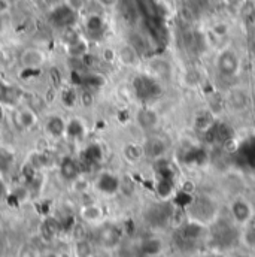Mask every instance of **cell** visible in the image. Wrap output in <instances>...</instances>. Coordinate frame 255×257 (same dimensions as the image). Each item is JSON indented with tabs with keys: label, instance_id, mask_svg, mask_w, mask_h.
Instances as JSON below:
<instances>
[{
	"label": "cell",
	"instance_id": "60d3db41",
	"mask_svg": "<svg viewBox=\"0 0 255 257\" xmlns=\"http://www.w3.org/2000/svg\"><path fill=\"white\" fill-rule=\"evenodd\" d=\"M210 0H197V3L200 5V6H204V5H207Z\"/></svg>",
	"mask_w": 255,
	"mask_h": 257
},
{
	"label": "cell",
	"instance_id": "f6af8a7d",
	"mask_svg": "<svg viewBox=\"0 0 255 257\" xmlns=\"http://www.w3.org/2000/svg\"><path fill=\"white\" fill-rule=\"evenodd\" d=\"M0 141H2V133H0Z\"/></svg>",
	"mask_w": 255,
	"mask_h": 257
},
{
	"label": "cell",
	"instance_id": "52a82bcc",
	"mask_svg": "<svg viewBox=\"0 0 255 257\" xmlns=\"http://www.w3.org/2000/svg\"><path fill=\"white\" fill-rule=\"evenodd\" d=\"M121 229L112 223H105L97 230V241L103 248L112 250L117 248L121 242Z\"/></svg>",
	"mask_w": 255,
	"mask_h": 257
},
{
	"label": "cell",
	"instance_id": "d6986e66",
	"mask_svg": "<svg viewBox=\"0 0 255 257\" xmlns=\"http://www.w3.org/2000/svg\"><path fill=\"white\" fill-rule=\"evenodd\" d=\"M82 154V160L79 162L81 166H93L96 163H99L103 157V151L100 148V145L97 144H90L88 147H85V150L81 153Z\"/></svg>",
	"mask_w": 255,
	"mask_h": 257
},
{
	"label": "cell",
	"instance_id": "e0dca14e",
	"mask_svg": "<svg viewBox=\"0 0 255 257\" xmlns=\"http://www.w3.org/2000/svg\"><path fill=\"white\" fill-rule=\"evenodd\" d=\"M140 253L146 257H157L163 253V241L160 238L151 236L140 242Z\"/></svg>",
	"mask_w": 255,
	"mask_h": 257
},
{
	"label": "cell",
	"instance_id": "cb8c5ba5",
	"mask_svg": "<svg viewBox=\"0 0 255 257\" xmlns=\"http://www.w3.org/2000/svg\"><path fill=\"white\" fill-rule=\"evenodd\" d=\"M213 124H215L213 123V115H212L210 111H201L194 118V126H195V128L198 132H201V133L209 132V128L212 127Z\"/></svg>",
	"mask_w": 255,
	"mask_h": 257
},
{
	"label": "cell",
	"instance_id": "83f0119b",
	"mask_svg": "<svg viewBox=\"0 0 255 257\" xmlns=\"http://www.w3.org/2000/svg\"><path fill=\"white\" fill-rule=\"evenodd\" d=\"M128 44L139 53V56H142L148 50V41L140 33H131L130 39H128Z\"/></svg>",
	"mask_w": 255,
	"mask_h": 257
},
{
	"label": "cell",
	"instance_id": "4dcf8cb0",
	"mask_svg": "<svg viewBox=\"0 0 255 257\" xmlns=\"http://www.w3.org/2000/svg\"><path fill=\"white\" fill-rule=\"evenodd\" d=\"M15 97H17L15 88L5 84L3 81H0V103H3V105L12 103L15 100Z\"/></svg>",
	"mask_w": 255,
	"mask_h": 257
},
{
	"label": "cell",
	"instance_id": "ab89813d",
	"mask_svg": "<svg viewBox=\"0 0 255 257\" xmlns=\"http://www.w3.org/2000/svg\"><path fill=\"white\" fill-rule=\"evenodd\" d=\"M9 8H11V3L8 0H0V17L3 14H6L9 11Z\"/></svg>",
	"mask_w": 255,
	"mask_h": 257
},
{
	"label": "cell",
	"instance_id": "ee69618b",
	"mask_svg": "<svg viewBox=\"0 0 255 257\" xmlns=\"http://www.w3.org/2000/svg\"><path fill=\"white\" fill-rule=\"evenodd\" d=\"M0 30H2V21H0Z\"/></svg>",
	"mask_w": 255,
	"mask_h": 257
},
{
	"label": "cell",
	"instance_id": "5b68a950",
	"mask_svg": "<svg viewBox=\"0 0 255 257\" xmlns=\"http://www.w3.org/2000/svg\"><path fill=\"white\" fill-rule=\"evenodd\" d=\"M78 20V12H75L66 2L56 6L51 12H50V21L53 26H56L57 29H67V27H73L75 23Z\"/></svg>",
	"mask_w": 255,
	"mask_h": 257
},
{
	"label": "cell",
	"instance_id": "f35d334b",
	"mask_svg": "<svg viewBox=\"0 0 255 257\" xmlns=\"http://www.w3.org/2000/svg\"><path fill=\"white\" fill-rule=\"evenodd\" d=\"M97 3L102 8H114L118 3V0H97Z\"/></svg>",
	"mask_w": 255,
	"mask_h": 257
},
{
	"label": "cell",
	"instance_id": "277c9868",
	"mask_svg": "<svg viewBox=\"0 0 255 257\" xmlns=\"http://www.w3.org/2000/svg\"><path fill=\"white\" fill-rule=\"evenodd\" d=\"M142 148H143V156L146 159L157 162L166 156L169 150V142L160 135H149L142 144Z\"/></svg>",
	"mask_w": 255,
	"mask_h": 257
},
{
	"label": "cell",
	"instance_id": "9a60e30c",
	"mask_svg": "<svg viewBox=\"0 0 255 257\" xmlns=\"http://www.w3.org/2000/svg\"><path fill=\"white\" fill-rule=\"evenodd\" d=\"M139 53L130 45V44H123L118 50H117V59L120 60V63L127 66V67H134L139 63Z\"/></svg>",
	"mask_w": 255,
	"mask_h": 257
},
{
	"label": "cell",
	"instance_id": "7402d4cb",
	"mask_svg": "<svg viewBox=\"0 0 255 257\" xmlns=\"http://www.w3.org/2000/svg\"><path fill=\"white\" fill-rule=\"evenodd\" d=\"M66 136L72 141L82 139L85 136V126L79 118H72L66 124Z\"/></svg>",
	"mask_w": 255,
	"mask_h": 257
},
{
	"label": "cell",
	"instance_id": "8fae6325",
	"mask_svg": "<svg viewBox=\"0 0 255 257\" xmlns=\"http://www.w3.org/2000/svg\"><path fill=\"white\" fill-rule=\"evenodd\" d=\"M12 120H14V124L15 127L23 130V132H29L36 126L38 123V114L35 109H32L30 106L27 108H21V109H17L14 114H12Z\"/></svg>",
	"mask_w": 255,
	"mask_h": 257
},
{
	"label": "cell",
	"instance_id": "8d00e7d4",
	"mask_svg": "<svg viewBox=\"0 0 255 257\" xmlns=\"http://www.w3.org/2000/svg\"><path fill=\"white\" fill-rule=\"evenodd\" d=\"M81 102H82V105L84 106H91L93 105V102H94V97H93V94L91 93H88V91H85V93H82L81 94Z\"/></svg>",
	"mask_w": 255,
	"mask_h": 257
},
{
	"label": "cell",
	"instance_id": "f1b7e54d",
	"mask_svg": "<svg viewBox=\"0 0 255 257\" xmlns=\"http://www.w3.org/2000/svg\"><path fill=\"white\" fill-rule=\"evenodd\" d=\"M73 251H75V256L76 257L93 256V247H91V244H90L87 239H84V238H81V239H78V241L75 242Z\"/></svg>",
	"mask_w": 255,
	"mask_h": 257
},
{
	"label": "cell",
	"instance_id": "bcb514c9",
	"mask_svg": "<svg viewBox=\"0 0 255 257\" xmlns=\"http://www.w3.org/2000/svg\"><path fill=\"white\" fill-rule=\"evenodd\" d=\"M91 257H96V256H91Z\"/></svg>",
	"mask_w": 255,
	"mask_h": 257
},
{
	"label": "cell",
	"instance_id": "d4e9b609",
	"mask_svg": "<svg viewBox=\"0 0 255 257\" xmlns=\"http://www.w3.org/2000/svg\"><path fill=\"white\" fill-rule=\"evenodd\" d=\"M67 53H69V56L73 57V59L82 57L84 54L88 53V44H87V41H85L82 36H79L76 41L67 44Z\"/></svg>",
	"mask_w": 255,
	"mask_h": 257
},
{
	"label": "cell",
	"instance_id": "e575fe53",
	"mask_svg": "<svg viewBox=\"0 0 255 257\" xmlns=\"http://www.w3.org/2000/svg\"><path fill=\"white\" fill-rule=\"evenodd\" d=\"M79 36H81V35H79L73 27L63 29V39H64V42H66V45H67V44H70V42H73V41H76Z\"/></svg>",
	"mask_w": 255,
	"mask_h": 257
},
{
	"label": "cell",
	"instance_id": "9c48e42d",
	"mask_svg": "<svg viewBox=\"0 0 255 257\" xmlns=\"http://www.w3.org/2000/svg\"><path fill=\"white\" fill-rule=\"evenodd\" d=\"M94 187L100 194L114 196L121 190V178L112 172H102L97 175Z\"/></svg>",
	"mask_w": 255,
	"mask_h": 257
},
{
	"label": "cell",
	"instance_id": "d6a6232c",
	"mask_svg": "<svg viewBox=\"0 0 255 257\" xmlns=\"http://www.w3.org/2000/svg\"><path fill=\"white\" fill-rule=\"evenodd\" d=\"M48 76H50V81L53 84L54 88H60L62 87V73L57 67H51L48 70Z\"/></svg>",
	"mask_w": 255,
	"mask_h": 257
},
{
	"label": "cell",
	"instance_id": "ac0fdd59",
	"mask_svg": "<svg viewBox=\"0 0 255 257\" xmlns=\"http://www.w3.org/2000/svg\"><path fill=\"white\" fill-rule=\"evenodd\" d=\"M148 69L151 70V76L157 78V79H164V78H169L170 76V72H172V67L170 63L164 59H152L149 64H148Z\"/></svg>",
	"mask_w": 255,
	"mask_h": 257
},
{
	"label": "cell",
	"instance_id": "7a4b0ae2",
	"mask_svg": "<svg viewBox=\"0 0 255 257\" xmlns=\"http://www.w3.org/2000/svg\"><path fill=\"white\" fill-rule=\"evenodd\" d=\"M215 67H216L218 73L221 76H224L225 79L236 78L239 75V72H240V67H242V62H240V57H239L237 51L233 50V48L221 50L219 54L216 56Z\"/></svg>",
	"mask_w": 255,
	"mask_h": 257
},
{
	"label": "cell",
	"instance_id": "484cf974",
	"mask_svg": "<svg viewBox=\"0 0 255 257\" xmlns=\"http://www.w3.org/2000/svg\"><path fill=\"white\" fill-rule=\"evenodd\" d=\"M14 163H15L14 153L9 148L0 145V175L8 174L14 168Z\"/></svg>",
	"mask_w": 255,
	"mask_h": 257
},
{
	"label": "cell",
	"instance_id": "ffe728a7",
	"mask_svg": "<svg viewBox=\"0 0 255 257\" xmlns=\"http://www.w3.org/2000/svg\"><path fill=\"white\" fill-rule=\"evenodd\" d=\"M105 30V20L102 18L100 14H90L85 18V32L91 36L102 35Z\"/></svg>",
	"mask_w": 255,
	"mask_h": 257
},
{
	"label": "cell",
	"instance_id": "f546056e",
	"mask_svg": "<svg viewBox=\"0 0 255 257\" xmlns=\"http://www.w3.org/2000/svg\"><path fill=\"white\" fill-rule=\"evenodd\" d=\"M78 99H79V96L73 88H63L60 91V102L66 108H73L76 105Z\"/></svg>",
	"mask_w": 255,
	"mask_h": 257
},
{
	"label": "cell",
	"instance_id": "603a6c76",
	"mask_svg": "<svg viewBox=\"0 0 255 257\" xmlns=\"http://www.w3.org/2000/svg\"><path fill=\"white\" fill-rule=\"evenodd\" d=\"M123 156L124 159L130 162V163H137L143 156V148L140 144H136V142H128L124 145L123 148Z\"/></svg>",
	"mask_w": 255,
	"mask_h": 257
},
{
	"label": "cell",
	"instance_id": "3957f363",
	"mask_svg": "<svg viewBox=\"0 0 255 257\" xmlns=\"http://www.w3.org/2000/svg\"><path fill=\"white\" fill-rule=\"evenodd\" d=\"M133 90H134L136 96L143 102L154 100L161 94V85H160L158 79L151 76L149 73L137 75L133 79Z\"/></svg>",
	"mask_w": 255,
	"mask_h": 257
},
{
	"label": "cell",
	"instance_id": "1f68e13d",
	"mask_svg": "<svg viewBox=\"0 0 255 257\" xmlns=\"http://www.w3.org/2000/svg\"><path fill=\"white\" fill-rule=\"evenodd\" d=\"M242 241L246 247L255 250V226L246 224L243 226V232H242Z\"/></svg>",
	"mask_w": 255,
	"mask_h": 257
},
{
	"label": "cell",
	"instance_id": "44dd1931",
	"mask_svg": "<svg viewBox=\"0 0 255 257\" xmlns=\"http://www.w3.org/2000/svg\"><path fill=\"white\" fill-rule=\"evenodd\" d=\"M79 215L87 223H96V221H99L103 217V211L96 203H85V205L81 206Z\"/></svg>",
	"mask_w": 255,
	"mask_h": 257
},
{
	"label": "cell",
	"instance_id": "ba28073f",
	"mask_svg": "<svg viewBox=\"0 0 255 257\" xmlns=\"http://www.w3.org/2000/svg\"><path fill=\"white\" fill-rule=\"evenodd\" d=\"M225 105L233 111V112H242L248 109L249 106V94L243 87H231L225 93Z\"/></svg>",
	"mask_w": 255,
	"mask_h": 257
},
{
	"label": "cell",
	"instance_id": "836d02e7",
	"mask_svg": "<svg viewBox=\"0 0 255 257\" xmlns=\"http://www.w3.org/2000/svg\"><path fill=\"white\" fill-rule=\"evenodd\" d=\"M66 3L75 11V12H81L84 11L88 5H90V0H66Z\"/></svg>",
	"mask_w": 255,
	"mask_h": 257
},
{
	"label": "cell",
	"instance_id": "4316f807",
	"mask_svg": "<svg viewBox=\"0 0 255 257\" xmlns=\"http://www.w3.org/2000/svg\"><path fill=\"white\" fill-rule=\"evenodd\" d=\"M82 82H85L88 87L97 90V88L105 87L108 81H106V76L103 73H100V72H90V73L84 75V81Z\"/></svg>",
	"mask_w": 255,
	"mask_h": 257
},
{
	"label": "cell",
	"instance_id": "b9f144b4",
	"mask_svg": "<svg viewBox=\"0 0 255 257\" xmlns=\"http://www.w3.org/2000/svg\"><path fill=\"white\" fill-rule=\"evenodd\" d=\"M8 2H9V3H11V5H12V3H17V2H18V0H8Z\"/></svg>",
	"mask_w": 255,
	"mask_h": 257
},
{
	"label": "cell",
	"instance_id": "7c38bea8",
	"mask_svg": "<svg viewBox=\"0 0 255 257\" xmlns=\"http://www.w3.org/2000/svg\"><path fill=\"white\" fill-rule=\"evenodd\" d=\"M59 171H60V175H62L64 181L73 183L75 180H78L81 177L82 166H81L79 160H76V159H73L70 156H64L63 159L60 160Z\"/></svg>",
	"mask_w": 255,
	"mask_h": 257
},
{
	"label": "cell",
	"instance_id": "8992f818",
	"mask_svg": "<svg viewBox=\"0 0 255 257\" xmlns=\"http://www.w3.org/2000/svg\"><path fill=\"white\" fill-rule=\"evenodd\" d=\"M230 212H231V218L237 226H246L251 223L252 217H254V211L251 203L245 199V197H236L231 202L230 206Z\"/></svg>",
	"mask_w": 255,
	"mask_h": 257
},
{
	"label": "cell",
	"instance_id": "30bf717a",
	"mask_svg": "<svg viewBox=\"0 0 255 257\" xmlns=\"http://www.w3.org/2000/svg\"><path fill=\"white\" fill-rule=\"evenodd\" d=\"M136 124L145 132H154V128H157L158 121H160V115L154 108L149 106H142L137 109L136 112Z\"/></svg>",
	"mask_w": 255,
	"mask_h": 257
},
{
	"label": "cell",
	"instance_id": "d590c367",
	"mask_svg": "<svg viewBox=\"0 0 255 257\" xmlns=\"http://www.w3.org/2000/svg\"><path fill=\"white\" fill-rule=\"evenodd\" d=\"M103 59H105V62H108V63L115 62V60H117V50L106 48V50L103 51Z\"/></svg>",
	"mask_w": 255,
	"mask_h": 257
},
{
	"label": "cell",
	"instance_id": "5bb4252c",
	"mask_svg": "<svg viewBox=\"0 0 255 257\" xmlns=\"http://www.w3.org/2000/svg\"><path fill=\"white\" fill-rule=\"evenodd\" d=\"M66 124H67V123L64 121V118L62 115L53 114V115H50V117L45 120V132H47L51 138L60 139V138L66 136Z\"/></svg>",
	"mask_w": 255,
	"mask_h": 257
},
{
	"label": "cell",
	"instance_id": "2e32d148",
	"mask_svg": "<svg viewBox=\"0 0 255 257\" xmlns=\"http://www.w3.org/2000/svg\"><path fill=\"white\" fill-rule=\"evenodd\" d=\"M62 230H63V227L57 217H47V218H44V221L41 224V233L48 241L57 238Z\"/></svg>",
	"mask_w": 255,
	"mask_h": 257
},
{
	"label": "cell",
	"instance_id": "7bdbcfd3",
	"mask_svg": "<svg viewBox=\"0 0 255 257\" xmlns=\"http://www.w3.org/2000/svg\"><path fill=\"white\" fill-rule=\"evenodd\" d=\"M0 117H2V108H0Z\"/></svg>",
	"mask_w": 255,
	"mask_h": 257
},
{
	"label": "cell",
	"instance_id": "74e56055",
	"mask_svg": "<svg viewBox=\"0 0 255 257\" xmlns=\"http://www.w3.org/2000/svg\"><path fill=\"white\" fill-rule=\"evenodd\" d=\"M6 196H8V186H6L5 180L2 178V175H0V200H3Z\"/></svg>",
	"mask_w": 255,
	"mask_h": 257
},
{
	"label": "cell",
	"instance_id": "4fadbf2b",
	"mask_svg": "<svg viewBox=\"0 0 255 257\" xmlns=\"http://www.w3.org/2000/svg\"><path fill=\"white\" fill-rule=\"evenodd\" d=\"M45 63V54L39 48H27L20 56V64L26 70H38Z\"/></svg>",
	"mask_w": 255,
	"mask_h": 257
},
{
	"label": "cell",
	"instance_id": "6da1fadb",
	"mask_svg": "<svg viewBox=\"0 0 255 257\" xmlns=\"http://www.w3.org/2000/svg\"><path fill=\"white\" fill-rule=\"evenodd\" d=\"M188 217L201 227L212 224L218 218V205L209 196H195L188 203Z\"/></svg>",
	"mask_w": 255,
	"mask_h": 257
}]
</instances>
